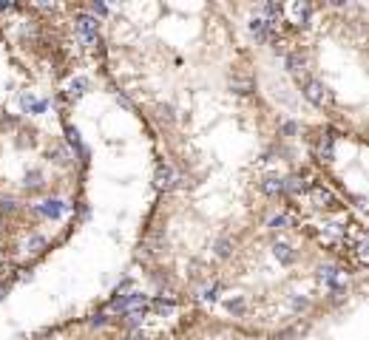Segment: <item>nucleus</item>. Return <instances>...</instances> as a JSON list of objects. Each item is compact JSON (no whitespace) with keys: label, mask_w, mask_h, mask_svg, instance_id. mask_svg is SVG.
Listing matches in <instances>:
<instances>
[{"label":"nucleus","mask_w":369,"mask_h":340,"mask_svg":"<svg viewBox=\"0 0 369 340\" xmlns=\"http://www.w3.org/2000/svg\"><path fill=\"white\" fill-rule=\"evenodd\" d=\"M77 29H80L85 43H94V40H97V20H94L91 14H80V17H77Z\"/></svg>","instance_id":"1"},{"label":"nucleus","mask_w":369,"mask_h":340,"mask_svg":"<svg viewBox=\"0 0 369 340\" xmlns=\"http://www.w3.org/2000/svg\"><path fill=\"white\" fill-rule=\"evenodd\" d=\"M310 193H312V199L321 204V207H338V199H335L327 187H321V184H310Z\"/></svg>","instance_id":"2"},{"label":"nucleus","mask_w":369,"mask_h":340,"mask_svg":"<svg viewBox=\"0 0 369 340\" xmlns=\"http://www.w3.org/2000/svg\"><path fill=\"white\" fill-rule=\"evenodd\" d=\"M287 11H290V17H293V23H295V26H301V23L310 20L312 6H310V3H293V6H287Z\"/></svg>","instance_id":"3"},{"label":"nucleus","mask_w":369,"mask_h":340,"mask_svg":"<svg viewBox=\"0 0 369 340\" xmlns=\"http://www.w3.org/2000/svg\"><path fill=\"white\" fill-rule=\"evenodd\" d=\"M156 184L165 187V190H171L173 184H176V170H173L171 165H162V168L156 170Z\"/></svg>","instance_id":"4"},{"label":"nucleus","mask_w":369,"mask_h":340,"mask_svg":"<svg viewBox=\"0 0 369 340\" xmlns=\"http://www.w3.org/2000/svg\"><path fill=\"white\" fill-rule=\"evenodd\" d=\"M273 29H276V26L267 20V17H253V20H250V32H253L258 40H264V37L273 32Z\"/></svg>","instance_id":"5"},{"label":"nucleus","mask_w":369,"mask_h":340,"mask_svg":"<svg viewBox=\"0 0 369 340\" xmlns=\"http://www.w3.org/2000/svg\"><path fill=\"white\" fill-rule=\"evenodd\" d=\"M318 278H321V283H330L335 289H341V272L335 270V267H321V270H318Z\"/></svg>","instance_id":"6"},{"label":"nucleus","mask_w":369,"mask_h":340,"mask_svg":"<svg viewBox=\"0 0 369 340\" xmlns=\"http://www.w3.org/2000/svg\"><path fill=\"white\" fill-rule=\"evenodd\" d=\"M304 94H307V100H312L315 105H321V102H324V88H321V82H315V79H310V82H307Z\"/></svg>","instance_id":"7"},{"label":"nucleus","mask_w":369,"mask_h":340,"mask_svg":"<svg viewBox=\"0 0 369 340\" xmlns=\"http://www.w3.org/2000/svg\"><path fill=\"white\" fill-rule=\"evenodd\" d=\"M261 190L270 193V196H278V193H284V179H276V176H270V179L261 181Z\"/></svg>","instance_id":"8"},{"label":"nucleus","mask_w":369,"mask_h":340,"mask_svg":"<svg viewBox=\"0 0 369 340\" xmlns=\"http://www.w3.org/2000/svg\"><path fill=\"white\" fill-rule=\"evenodd\" d=\"M63 210H66V204H63V202H43V207H40V213L48 215V218H60Z\"/></svg>","instance_id":"9"},{"label":"nucleus","mask_w":369,"mask_h":340,"mask_svg":"<svg viewBox=\"0 0 369 340\" xmlns=\"http://www.w3.org/2000/svg\"><path fill=\"white\" fill-rule=\"evenodd\" d=\"M273 252H276V258H281L284 264H290V261L295 258L293 247H290V244H281V241H278V244H273Z\"/></svg>","instance_id":"10"},{"label":"nucleus","mask_w":369,"mask_h":340,"mask_svg":"<svg viewBox=\"0 0 369 340\" xmlns=\"http://www.w3.org/2000/svg\"><path fill=\"white\" fill-rule=\"evenodd\" d=\"M230 88L236 91V94H250V91H253V82H250L247 77H233L230 79Z\"/></svg>","instance_id":"11"},{"label":"nucleus","mask_w":369,"mask_h":340,"mask_svg":"<svg viewBox=\"0 0 369 340\" xmlns=\"http://www.w3.org/2000/svg\"><path fill=\"white\" fill-rule=\"evenodd\" d=\"M284 190H287V193H304V190H307V181H301L298 176H293V179L284 181Z\"/></svg>","instance_id":"12"},{"label":"nucleus","mask_w":369,"mask_h":340,"mask_svg":"<svg viewBox=\"0 0 369 340\" xmlns=\"http://www.w3.org/2000/svg\"><path fill=\"white\" fill-rule=\"evenodd\" d=\"M85 88H88V82L82 77H77V79H71L69 82V94L71 97H80V94H85Z\"/></svg>","instance_id":"13"},{"label":"nucleus","mask_w":369,"mask_h":340,"mask_svg":"<svg viewBox=\"0 0 369 340\" xmlns=\"http://www.w3.org/2000/svg\"><path fill=\"white\" fill-rule=\"evenodd\" d=\"M48 156H51V159H57L60 165H66V162H71L69 147H51V150H48Z\"/></svg>","instance_id":"14"},{"label":"nucleus","mask_w":369,"mask_h":340,"mask_svg":"<svg viewBox=\"0 0 369 340\" xmlns=\"http://www.w3.org/2000/svg\"><path fill=\"white\" fill-rule=\"evenodd\" d=\"M23 108L43 113V111H46V102H43V100H35V97H23Z\"/></svg>","instance_id":"15"},{"label":"nucleus","mask_w":369,"mask_h":340,"mask_svg":"<svg viewBox=\"0 0 369 340\" xmlns=\"http://www.w3.org/2000/svg\"><path fill=\"white\" fill-rule=\"evenodd\" d=\"M318 153H321L324 159H332V136H324L321 145H318Z\"/></svg>","instance_id":"16"},{"label":"nucleus","mask_w":369,"mask_h":340,"mask_svg":"<svg viewBox=\"0 0 369 340\" xmlns=\"http://www.w3.org/2000/svg\"><path fill=\"white\" fill-rule=\"evenodd\" d=\"M270 227H276V230H287V227H290V215H284V213L273 215V218H270Z\"/></svg>","instance_id":"17"},{"label":"nucleus","mask_w":369,"mask_h":340,"mask_svg":"<svg viewBox=\"0 0 369 340\" xmlns=\"http://www.w3.org/2000/svg\"><path fill=\"white\" fill-rule=\"evenodd\" d=\"M216 292H219V283H210L202 289V301H216Z\"/></svg>","instance_id":"18"},{"label":"nucleus","mask_w":369,"mask_h":340,"mask_svg":"<svg viewBox=\"0 0 369 340\" xmlns=\"http://www.w3.org/2000/svg\"><path fill=\"white\" fill-rule=\"evenodd\" d=\"M26 184H29V187H40V184H43V176H40L37 170H32V173L26 176Z\"/></svg>","instance_id":"19"},{"label":"nucleus","mask_w":369,"mask_h":340,"mask_svg":"<svg viewBox=\"0 0 369 340\" xmlns=\"http://www.w3.org/2000/svg\"><path fill=\"white\" fill-rule=\"evenodd\" d=\"M287 66H290V71H293V74H298V71H301V60L295 54H290L287 57Z\"/></svg>","instance_id":"20"},{"label":"nucleus","mask_w":369,"mask_h":340,"mask_svg":"<svg viewBox=\"0 0 369 340\" xmlns=\"http://www.w3.org/2000/svg\"><path fill=\"white\" fill-rule=\"evenodd\" d=\"M227 252H230V241H219V244H216V255H221V258H224Z\"/></svg>","instance_id":"21"},{"label":"nucleus","mask_w":369,"mask_h":340,"mask_svg":"<svg viewBox=\"0 0 369 340\" xmlns=\"http://www.w3.org/2000/svg\"><path fill=\"white\" fill-rule=\"evenodd\" d=\"M171 301H156V304H153V309H156V312H168V309H171Z\"/></svg>","instance_id":"22"},{"label":"nucleus","mask_w":369,"mask_h":340,"mask_svg":"<svg viewBox=\"0 0 369 340\" xmlns=\"http://www.w3.org/2000/svg\"><path fill=\"white\" fill-rule=\"evenodd\" d=\"M281 131H284V134H295L298 125H295V122H284V125H281Z\"/></svg>","instance_id":"23"},{"label":"nucleus","mask_w":369,"mask_h":340,"mask_svg":"<svg viewBox=\"0 0 369 340\" xmlns=\"http://www.w3.org/2000/svg\"><path fill=\"white\" fill-rule=\"evenodd\" d=\"M43 244H46L43 238H32V241H29V249H35V252H37V249L43 247Z\"/></svg>","instance_id":"24"},{"label":"nucleus","mask_w":369,"mask_h":340,"mask_svg":"<svg viewBox=\"0 0 369 340\" xmlns=\"http://www.w3.org/2000/svg\"><path fill=\"white\" fill-rule=\"evenodd\" d=\"M227 309H230V312H242L244 304H242V301H230V304H227Z\"/></svg>","instance_id":"25"},{"label":"nucleus","mask_w":369,"mask_h":340,"mask_svg":"<svg viewBox=\"0 0 369 340\" xmlns=\"http://www.w3.org/2000/svg\"><path fill=\"white\" fill-rule=\"evenodd\" d=\"M105 11H108V9H105L103 3H94V14H105Z\"/></svg>","instance_id":"26"},{"label":"nucleus","mask_w":369,"mask_h":340,"mask_svg":"<svg viewBox=\"0 0 369 340\" xmlns=\"http://www.w3.org/2000/svg\"><path fill=\"white\" fill-rule=\"evenodd\" d=\"M103 323H105V315H100V317H94V320H91V326H103Z\"/></svg>","instance_id":"27"}]
</instances>
